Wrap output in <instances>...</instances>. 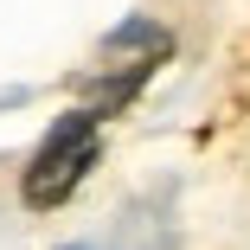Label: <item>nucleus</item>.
I'll return each mask as SVG.
<instances>
[{
	"instance_id": "obj_2",
	"label": "nucleus",
	"mask_w": 250,
	"mask_h": 250,
	"mask_svg": "<svg viewBox=\"0 0 250 250\" xmlns=\"http://www.w3.org/2000/svg\"><path fill=\"white\" fill-rule=\"evenodd\" d=\"M173 58V32L154 26V20H128L103 39V58H96L83 71V96H90V109L103 116V109H122L128 96L154 77L161 64Z\"/></svg>"
},
{
	"instance_id": "obj_3",
	"label": "nucleus",
	"mask_w": 250,
	"mask_h": 250,
	"mask_svg": "<svg viewBox=\"0 0 250 250\" xmlns=\"http://www.w3.org/2000/svg\"><path fill=\"white\" fill-rule=\"evenodd\" d=\"M77 250H83V244H77Z\"/></svg>"
},
{
	"instance_id": "obj_1",
	"label": "nucleus",
	"mask_w": 250,
	"mask_h": 250,
	"mask_svg": "<svg viewBox=\"0 0 250 250\" xmlns=\"http://www.w3.org/2000/svg\"><path fill=\"white\" fill-rule=\"evenodd\" d=\"M96 122H103V116L83 103V109H64L52 128H45V141L32 147V161H26V173H20V199H26L32 212L64 206V199L83 186V173L96 167V154H103Z\"/></svg>"
}]
</instances>
